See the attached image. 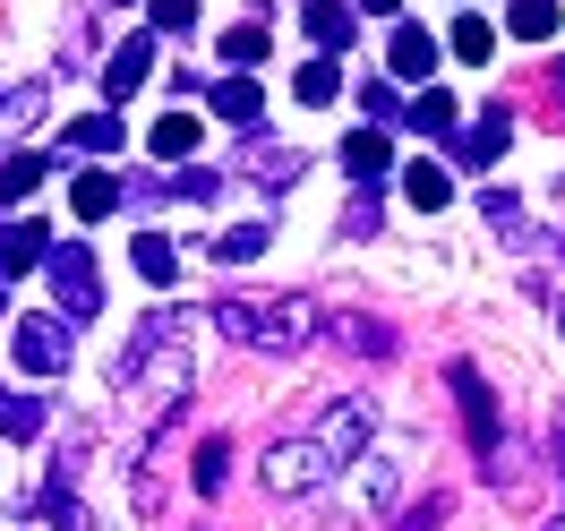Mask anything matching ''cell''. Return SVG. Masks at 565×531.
<instances>
[{
  "instance_id": "8fae6325",
  "label": "cell",
  "mask_w": 565,
  "mask_h": 531,
  "mask_svg": "<svg viewBox=\"0 0 565 531\" xmlns=\"http://www.w3.org/2000/svg\"><path fill=\"white\" fill-rule=\"evenodd\" d=\"M300 26H309L318 52H352V9L343 0H300Z\"/></svg>"
},
{
  "instance_id": "d6a6232c",
  "label": "cell",
  "mask_w": 565,
  "mask_h": 531,
  "mask_svg": "<svg viewBox=\"0 0 565 531\" xmlns=\"http://www.w3.org/2000/svg\"><path fill=\"white\" fill-rule=\"evenodd\" d=\"M480 206H489V223H497V232H523V206H514V189H489Z\"/></svg>"
},
{
  "instance_id": "6da1fadb",
  "label": "cell",
  "mask_w": 565,
  "mask_h": 531,
  "mask_svg": "<svg viewBox=\"0 0 565 531\" xmlns=\"http://www.w3.org/2000/svg\"><path fill=\"white\" fill-rule=\"evenodd\" d=\"M369 428H377V403H369V394H343V403H334L318 428H300V437L266 446V463H257L266 497H318L326 480L343 471V463H360Z\"/></svg>"
},
{
  "instance_id": "44dd1931",
  "label": "cell",
  "mask_w": 565,
  "mask_h": 531,
  "mask_svg": "<svg viewBox=\"0 0 565 531\" xmlns=\"http://www.w3.org/2000/svg\"><path fill=\"white\" fill-rule=\"evenodd\" d=\"M334 343H343V352L386 360V352H394V326H377V318H334Z\"/></svg>"
},
{
  "instance_id": "74e56055",
  "label": "cell",
  "mask_w": 565,
  "mask_h": 531,
  "mask_svg": "<svg viewBox=\"0 0 565 531\" xmlns=\"http://www.w3.org/2000/svg\"><path fill=\"white\" fill-rule=\"evenodd\" d=\"M111 9H129V0H111Z\"/></svg>"
},
{
  "instance_id": "8992f818",
  "label": "cell",
  "mask_w": 565,
  "mask_h": 531,
  "mask_svg": "<svg viewBox=\"0 0 565 531\" xmlns=\"http://www.w3.org/2000/svg\"><path fill=\"white\" fill-rule=\"evenodd\" d=\"M9 352H18V369H26V378H61L77 343H70V326H61V318H18Z\"/></svg>"
},
{
  "instance_id": "4fadbf2b",
  "label": "cell",
  "mask_w": 565,
  "mask_h": 531,
  "mask_svg": "<svg viewBox=\"0 0 565 531\" xmlns=\"http://www.w3.org/2000/svg\"><path fill=\"white\" fill-rule=\"evenodd\" d=\"M70 206L86 214V223H104V214H120V206H129V180H111V172H77Z\"/></svg>"
},
{
  "instance_id": "2e32d148",
  "label": "cell",
  "mask_w": 565,
  "mask_h": 531,
  "mask_svg": "<svg viewBox=\"0 0 565 531\" xmlns=\"http://www.w3.org/2000/svg\"><path fill=\"white\" fill-rule=\"evenodd\" d=\"M198 129H206V120H189V111H163V120H154V163H189V155H198Z\"/></svg>"
},
{
  "instance_id": "ac0fdd59",
  "label": "cell",
  "mask_w": 565,
  "mask_h": 531,
  "mask_svg": "<svg viewBox=\"0 0 565 531\" xmlns=\"http://www.w3.org/2000/svg\"><path fill=\"white\" fill-rule=\"evenodd\" d=\"M455 120H462V111H455V95H446V86H428L420 104L403 111V129H420V138H455Z\"/></svg>"
},
{
  "instance_id": "7a4b0ae2",
  "label": "cell",
  "mask_w": 565,
  "mask_h": 531,
  "mask_svg": "<svg viewBox=\"0 0 565 531\" xmlns=\"http://www.w3.org/2000/svg\"><path fill=\"white\" fill-rule=\"evenodd\" d=\"M206 326H223L248 352H300V343H318V309H309L300 291H266V300H257V291H223Z\"/></svg>"
},
{
  "instance_id": "f546056e",
  "label": "cell",
  "mask_w": 565,
  "mask_h": 531,
  "mask_svg": "<svg viewBox=\"0 0 565 531\" xmlns=\"http://www.w3.org/2000/svg\"><path fill=\"white\" fill-rule=\"evenodd\" d=\"M266 241H275L266 223H241V232H223V241H214V257H223V266H248V257H257Z\"/></svg>"
},
{
  "instance_id": "4316f807",
  "label": "cell",
  "mask_w": 565,
  "mask_h": 531,
  "mask_svg": "<svg viewBox=\"0 0 565 531\" xmlns=\"http://www.w3.org/2000/svg\"><path fill=\"white\" fill-rule=\"evenodd\" d=\"M403 198H412V206H428V214H437V206H446V198H455V180L437 172V163H412V172H403Z\"/></svg>"
},
{
  "instance_id": "5b68a950",
  "label": "cell",
  "mask_w": 565,
  "mask_h": 531,
  "mask_svg": "<svg viewBox=\"0 0 565 531\" xmlns=\"http://www.w3.org/2000/svg\"><path fill=\"white\" fill-rule=\"evenodd\" d=\"M446 386H455V403H462L471 455H480V463H497V455H505V437H497V394H489V378H480L471 360H455V369H446Z\"/></svg>"
},
{
  "instance_id": "cb8c5ba5",
  "label": "cell",
  "mask_w": 565,
  "mask_h": 531,
  "mask_svg": "<svg viewBox=\"0 0 565 531\" xmlns=\"http://www.w3.org/2000/svg\"><path fill=\"white\" fill-rule=\"evenodd\" d=\"M26 189H43V155H9L0 163V206H26Z\"/></svg>"
},
{
  "instance_id": "836d02e7",
  "label": "cell",
  "mask_w": 565,
  "mask_h": 531,
  "mask_svg": "<svg viewBox=\"0 0 565 531\" xmlns=\"http://www.w3.org/2000/svg\"><path fill=\"white\" fill-rule=\"evenodd\" d=\"M189 18H198V0H154V35H180Z\"/></svg>"
},
{
  "instance_id": "1f68e13d",
  "label": "cell",
  "mask_w": 565,
  "mask_h": 531,
  "mask_svg": "<svg viewBox=\"0 0 565 531\" xmlns=\"http://www.w3.org/2000/svg\"><path fill=\"white\" fill-rule=\"evenodd\" d=\"M360 104H369V120H403V95H394L386 77H369V86H360Z\"/></svg>"
},
{
  "instance_id": "d590c367",
  "label": "cell",
  "mask_w": 565,
  "mask_h": 531,
  "mask_svg": "<svg viewBox=\"0 0 565 531\" xmlns=\"http://www.w3.org/2000/svg\"><path fill=\"white\" fill-rule=\"evenodd\" d=\"M360 18H403V0H352Z\"/></svg>"
},
{
  "instance_id": "9a60e30c",
  "label": "cell",
  "mask_w": 565,
  "mask_h": 531,
  "mask_svg": "<svg viewBox=\"0 0 565 531\" xmlns=\"http://www.w3.org/2000/svg\"><path fill=\"white\" fill-rule=\"evenodd\" d=\"M557 26H565L557 0H514V9H505V35H514V43H548Z\"/></svg>"
},
{
  "instance_id": "9c48e42d",
  "label": "cell",
  "mask_w": 565,
  "mask_h": 531,
  "mask_svg": "<svg viewBox=\"0 0 565 531\" xmlns=\"http://www.w3.org/2000/svg\"><path fill=\"white\" fill-rule=\"evenodd\" d=\"M43 248H52L43 214H26V223H0V275H26V266H43Z\"/></svg>"
},
{
  "instance_id": "7402d4cb",
  "label": "cell",
  "mask_w": 565,
  "mask_h": 531,
  "mask_svg": "<svg viewBox=\"0 0 565 531\" xmlns=\"http://www.w3.org/2000/svg\"><path fill=\"white\" fill-rule=\"evenodd\" d=\"M70 155H120V120H111V111L70 120Z\"/></svg>"
},
{
  "instance_id": "e0dca14e",
  "label": "cell",
  "mask_w": 565,
  "mask_h": 531,
  "mask_svg": "<svg viewBox=\"0 0 565 531\" xmlns=\"http://www.w3.org/2000/svg\"><path fill=\"white\" fill-rule=\"evenodd\" d=\"M35 120H43V77H26V86L0 95V138H26Z\"/></svg>"
},
{
  "instance_id": "83f0119b",
  "label": "cell",
  "mask_w": 565,
  "mask_h": 531,
  "mask_svg": "<svg viewBox=\"0 0 565 531\" xmlns=\"http://www.w3.org/2000/svg\"><path fill=\"white\" fill-rule=\"evenodd\" d=\"M214 189H223V172H206V163H180V172L163 180V198H180V206H206Z\"/></svg>"
},
{
  "instance_id": "f1b7e54d",
  "label": "cell",
  "mask_w": 565,
  "mask_h": 531,
  "mask_svg": "<svg viewBox=\"0 0 565 531\" xmlns=\"http://www.w3.org/2000/svg\"><path fill=\"white\" fill-rule=\"evenodd\" d=\"M223 480H232V437H206L198 446V497H214Z\"/></svg>"
},
{
  "instance_id": "ffe728a7",
  "label": "cell",
  "mask_w": 565,
  "mask_h": 531,
  "mask_svg": "<svg viewBox=\"0 0 565 531\" xmlns=\"http://www.w3.org/2000/svg\"><path fill=\"white\" fill-rule=\"evenodd\" d=\"M129 257H138V275H146V284H163V291H172V275H180V248L163 241V232H138V248H129Z\"/></svg>"
},
{
  "instance_id": "277c9868",
  "label": "cell",
  "mask_w": 565,
  "mask_h": 531,
  "mask_svg": "<svg viewBox=\"0 0 565 531\" xmlns=\"http://www.w3.org/2000/svg\"><path fill=\"white\" fill-rule=\"evenodd\" d=\"M43 275H52V291H61V318H95V309H104V266H95V248L52 241L43 248Z\"/></svg>"
},
{
  "instance_id": "52a82bcc",
  "label": "cell",
  "mask_w": 565,
  "mask_h": 531,
  "mask_svg": "<svg viewBox=\"0 0 565 531\" xmlns=\"http://www.w3.org/2000/svg\"><path fill=\"white\" fill-rule=\"evenodd\" d=\"M146 70H154V35L111 43V61H104V104H129V95L146 86Z\"/></svg>"
},
{
  "instance_id": "4dcf8cb0",
  "label": "cell",
  "mask_w": 565,
  "mask_h": 531,
  "mask_svg": "<svg viewBox=\"0 0 565 531\" xmlns=\"http://www.w3.org/2000/svg\"><path fill=\"white\" fill-rule=\"evenodd\" d=\"M223 52H232V70H257V61H266V26H232V35H223Z\"/></svg>"
},
{
  "instance_id": "3957f363",
  "label": "cell",
  "mask_w": 565,
  "mask_h": 531,
  "mask_svg": "<svg viewBox=\"0 0 565 531\" xmlns=\"http://www.w3.org/2000/svg\"><path fill=\"white\" fill-rule=\"evenodd\" d=\"M138 378H163V403L180 412V394H189V343H180V318H146L138 334H129L111 386H138Z\"/></svg>"
},
{
  "instance_id": "8d00e7d4",
  "label": "cell",
  "mask_w": 565,
  "mask_h": 531,
  "mask_svg": "<svg viewBox=\"0 0 565 531\" xmlns=\"http://www.w3.org/2000/svg\"><path fill=\"white\" fill-rule=\"evenodd\" d=\"M548 446H557V480H565V421H557V437H548Z\"/></svg>"
},
{
  "instance_id": "30bf717a",
  "label": "cell",
  "mask_w": 565,
  "mask_h": 531,
  "mask_svg": "<svg viewBox=\"0 0 565 531\" xmlns=\"http://www.w3.org/2000/svg\"><path fill=\"white\" fill-rule=\"evenodd\" d=\"M206 104H214V120H232L241 138L257 129V111H266V104H257V86H248L241 70H223V77H214V95H206Z\"/></svg>"
},
{
  "instance_id": "484cf974",
  "label": "cell",
  "mask_w": 565,
  "mask_h": 531,
  "mask_svg": "<svg viewBox=\"0 0 565 531\" xmlns=\"http://www.w3.org/2000/svg\"><path fill=\"white\" fill-rule=\"evenodd\" d=\"M291 95H300V104H334V95H343V70H334V61H326V52H318L309 70L291 77Z\"/></svg>"
},
{
  "instance_id": "d6986e66",
  "label": "cell",
  "mask_w": 565,
  "mask_h": 531,
  "mask_svg": "<svg viewBox=\"0 0 565 531\" xmlns=\"http://www.w3.org/2000/svg\"><path fill=\"white\" fill-rule=\"evenodd\" d=\"M241 172H257V180H300V172H309V155H291V146H241Z\"/></svg>"
},
{
  "instance_id": "d4e9b609",
  "label": "cell",
  "mask_w": 565,
  "mask_h": 531,
  "mask_svg": "<svg viewBox=\"0 0 565 531\" xmlns=\"http://www.w3.org/2000/svg\"><path fill=\"white\" fill-rule=\"evenodd\" d=\"M0 428L26 446V437H43V394H0Z\"/></svg>"
},
{
  "instance_id": "ba28073f",
  "label": "cell",
  "mask_w": 565,
  "mask_h": 531,
  "mask_svg": "<svg viewBox=\"0 0 565 531\" xmlns=\"http://www.w3.org/2000/svg\"><path fill=\"white\" fill-rule=\"evenodd\" d=\"M505 129H514V120H505V104H489L471 129H455V163H471V172H480V163H497V155H505Z\"/></svg>"
},
{
  "instance_id": "603a6c76",
  "label": "cell",
  "mask_w": 565,
  "mask_h": 531,
  "mask_svg": "<svg viewBox=\"0 0 565 531\" xmlns=\"http://www.w3.org/2000/svg\"><path fill=\"white\" fill-rule=\"evenodd\" d=\"M446 52L480 70V61H497V26H489V18H455V43H446Z\"/></svg>"
},
{
  "instance_id": "5bb4252c",
  "label": "cell",
  "mask_w": 565,
  "mask_h": 531,
  "mask_svg": "<svg viewBox=\"0 0 565 531\" xmlns=\"http://www.w3.org/2000/svg\"><path fill=\"white\" fill-rule=\"evenodd\" d=\"M386 163H394V146H386V129H352L343 138V172L369 189V180H386Z\"/></svg>"
},
{
  "instance_id": "e575fe53",
  "label": "cell",
  "mask_w": 565,
  "mask_h": 531,
  "mask_svg": "<svg viewBox=\"0 0 565 531\" xmlns=\"http://www.w3.org/2000/svg\"><path fill=\"white\" fill-rule=\"evenodd\" d=\"M437 523H446V497H428V506H412V514H403L394 531H437Z\"/></svg>"
},
{
  "instance_id": "7c38bea8",
  "label": "cell",
  "mask_w": 565,
  "mask_h": 531,
  "mask_svg": "<svg viewBox=\"0 0 565 531\" xmlns=\"http://www.w3.org/2000/svg\"><path fill=\"white\" fill-rule=\"evenodd\" d=\"M394 77H428L437 70V35H428V26H412V18H394Z\"/></svg>"
}]
</instances>
